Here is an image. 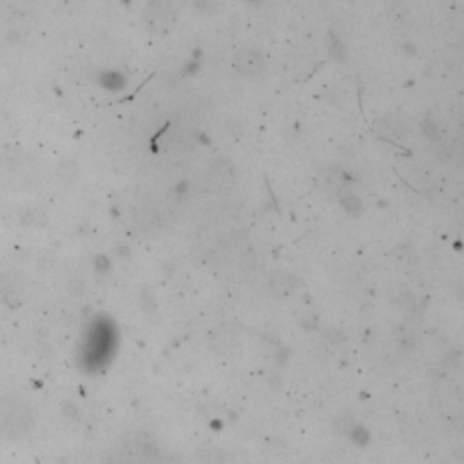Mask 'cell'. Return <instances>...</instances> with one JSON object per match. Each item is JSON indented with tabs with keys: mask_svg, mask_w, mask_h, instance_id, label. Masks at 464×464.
Segmentation results:
<instances>
[{
	"mask_svg": "<svg viewBox=\"0 0 464 464\" xmlns=\"http://www.w3.org/2000/svg\"><path fill=\"white\" fill-rule=\"evenodd\" d=\"M236 69L240 71V75L249 76V78L258 76L259 73L263 71V58L252 50L241 51L236 57Z\"/></svg>",
	"mask_w": 464,
	"mask_h": 464,
	"instance_id": "1",
	"label": "cell"
},
{
	"mask_svg": "<svg viewBox=\"0 0 464 464\" xmlns=\"http://www.w3.org/2000/svg\"><path fill=\"white\" fill-rule=\"evenodd\" d=\"M296 287H298V280L294 274L280 270L270 277V290L280 298H287V296L294 294Z\"/></svg>",
	"mask_w": 464,
	"mask_h": 464,
	"instance_id": "2",
	"label": "cell"
}]
</instances>
